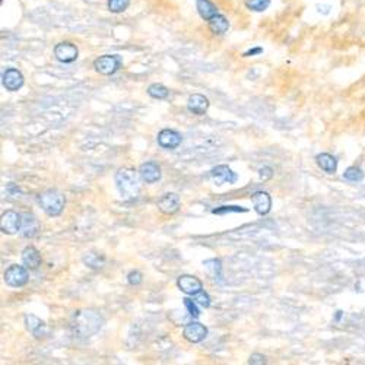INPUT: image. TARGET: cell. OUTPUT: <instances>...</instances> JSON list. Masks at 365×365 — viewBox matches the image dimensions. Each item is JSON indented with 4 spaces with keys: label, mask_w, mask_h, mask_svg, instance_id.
<instances>
[{
    "label": "cell",
    "mask_w": 365,
    "mask_h": 365,
    "mask_svg": "<svg viewBox=\"0 0 365 365\" xmlns=\"http://www.w3.org/2000/svg\"><path fill=\"white\" fill-rule=\"evenodd\" d=\"M102 326V319L95 311H78L73 316L72 330L79 334V337H89L98 332Z\"/></svg>",
    "instance_id": "1"
},
{
    "label": "cell",
    "mask_w": 365,
    "mask_h": 365,
    "mask_svg": "<svg viewBox=\"0 0 365 365\" xmlns=\"http://www.w3.org/2000/svg\"><path fill=\"white\" fill-rule=\"evenodd\" d=\"M116 186L123 199H136L140 192V181L137 172L129 166L120 168L116 174Z\"/></svg>",
    "instance_id": "2"
},
{
    "label": "cell",
    "mask_w": 365,
    "mask_h": 365,
    "mask_svg": "<svg viewBox=\"0 0 365 365\" xmlns=\"http://www.w3.org/2000/svg\"><path fill=\"white\" fill-rule=\"evenodd\" d=\"M38 203L48 216H59L65 209L66 199L57 190H47L38 196Z\"/></svg>",
    "instance_id": "3"
},
{
    "label": "cell",
    "mask_w": 365,
    "mask_h": 365,
    "mask_svg": "<svg viewBox=\"0 0 365 365\" xmlns=\"http://www.w3.org/2000/svg\"><path fill=\"white\" fill-rule=\"evenodd\" d=\"M122 66H123V59L119 54H104L95 59L94 62L95 70L100 75H105V76L114 75Z\"/></svg>",
    "instance_id": "4"
},
{
    "label": "cell",
    "mask_w": 365,
    "mask_h": 365,
    "mask_svg": "<svg viewBox=\"0 0 365 365\" xmlns=\"http://www.w3.org/2000/svg\"><path fill=\"white\" fill-rule=\"evenodd\" d=\"M28 270L27 267L19 265L9 266L4 272V282L12 288H21L28 282Z\"/></svg>",
    "instance_id": "5"
},
{
    "label": "cell",
    "mask_w": 365,
    "mask_h": 365,
    "mask_svg": "<svg viewBox=\"0 0 365 365\" xmlns=\"http://www.w3.org/2000/svg\"><path fill=\"white\" fill-rule=\"evenodd\" d=\"M54 56L62 63H73L78 59L79 51H78V47L73 42L62 41V42L56 44V47H54Z\"/></svg>",
    "instance_id": "6"
},
{
    "label": "cell",
    "mask_w": 365,
    "mask_h": 365,
    "mask_svg": "<svg viewBox=\"0 0 365 365\" xmlns=\"http://www.w3.org/2000/svg\"><path fill=\"white\" fill-rule=\"evenodd\" d=\"M209 177H210L212 183L216 184V186H222L225 183L234 184L237 181V178H238V175L228 165H218L212 168Z\"/></svg>",
    "instance_id": "7"
},
{
    "label": "cell",
    "mask_w": 365,
    "mask_h": 365,
    "mask_svg": "<svg viewBox=\"0 0 365 365\" xmlns=\"http://www.w3.org/2000/svg\"><path fill=\"white\" fill-rule=\"evenodd\" d=\"M21 225H22V215L13 212V210H7L1 215L0 219V230L4 234H15L21 231Z\"/></svg>",
    "instance_id": "8"
},
{
    "label": "cell",
    "mask_w": 365,
    "mask_h": 365,
    "mask_svg": "<svg viewBox=\"0 0 365 365\" xmlns=\"http://www.w3.org/2000/svg\"><path fill=\"white\" fill-rule=\"evenodd\" d=\"M1 83H3V86L7 91L15 92V91H18V89L22 88V85H24V75L18 69L9 67L1 75Z\"/></svg>",
    "instance_id": "9"
},
{
    "label": "cell",
    "mask_w": 365,
    "mask_h": 365,
    "mask_svg": "<svg viewBox=\"0 0 365 365\" xmlns=\"http://www.w3.org/2000/svg\"><path fill=\"white\" fill-rule=\"evenodd\" d=\"M177 285H178V288L184 292V294H187V295H196L198 292H200L202 289H203V284H202V281L198 279L196 276H193V275H181L180 278H178V281H177Z\"/></svg>",
    "instance_id": "10"
},
{
    "label": "cell",
    "mask_w": 365,
    "mask_h": 365,
    "mask_svg": "<svg viewBox=\"0 0 365 365\" xmlns=\"http://www.w3.org/2000/svg\"><path fill=\"white\" fill-rule=\"evenodd\" d=\"M183 336L192 342V343H199L202 342L206 336H207V329L202 324V323H196V322H190L189 324H186Z\"/></svg>",
    "instance_id": "11"
},
{
    "label": "cell",
    "mask_w": 365,
    "mask_h": 365,
    "mask_svg": "<svg viewBox=\"0 0 365 365\" xmlns=\"http://www.w3.org/2000/svg\"><path fill=\"white\" fill-rule=\"evenodd\" d=\"M183 137L181 134L175 130H171V129H164L161 130L158 134V143L160 146L165 148V149H175L180 146Z\"/></svg>",
    "instance_id": "12"
},
{
    "label": "cell",
    "mask_w": 365,
    "mask_h": 365,
    "mask_svg": "<svg viewBox=\"0 0 365 365\" xmlns=\"http://www.w3.org/2000/svg\"><path fill=\"white\" fill-rule=\"evenodd\" d=\"M139 175L145 183H157L161 178V168L157 162H145L139 168Z\"/></svg>",
    "instance_id": "13"
},
{
    "label": "cell",
    "mask_w": 365,
    "mask_h": 365,
    "mask_svg": "<svg viewBox=\"0 0 365 365\" xmlns=\"http://www.w3.org/2000/svg\"><path fill=\"white\" fill-rule=\"evenodd\" d=\"M25 327L35 339H41L47 334V324L41 319H38L37 316H33V314L25 316Z\"/></svg>",
    "instance_id": "14"
},
{
    "label": "cell",
    "mask_w": 365,
    "mask_h": 365,
    "mask_svg": "<svg viewBox=\"0 0 365 365\" xmlns=\"http://www.w3.org/2000/svg\"><path fill=\"white\" fill-rule=\"evenodd\" d=\"M158 209L165 215H174L180 209V198L175 193H166L158 200Z\"/></svg>",
    "instance_id": "15"
},
{
    "label": "cell",
    "mask_w": 365,
    "mask_h": 365,
    "mask_svg": "<svg viewBox=\"0 0 365 365\" xmlns=\"http://www.w3.org/2000/svg\"><path fill=\"white\" fill-rule=\"evenodd\" d=\"M251 202L259 215H267L272 207V199L266 192H256L251 195Z\"/></svg>",
    "instance_id": "16"
},
{
    "label": "cell",
    "mask_w": 365,
    "mask_h": 365,
    "mask_svg": "<svg viewBox=\"0 0 365 365\" xmlns=\"http://www.w3.org/2000/svg\"><path fill=\"white\" fill-rule=\"evenodd\" d=\"M209 108V100L204 95L193 94L187 101V110L196 116H203Z\"/></svg>",
    "instance_id": "17"
},
{
    "label": "cell",
    "mask_w": 365,
    "mask_h": 365,
    "mask_svg": "<svg viewBox=\"0 0 365 365\" xmlns=\"http://www.w3.org/2000/svg\"><path fill=\"white\" fill-rule=\"evenodd\" d=\"M40 230V222L38 219L31 213H24L22 215V225H21V234L25 238H33L37 235Z\"/></svg>",
    "instance_id": "18"
},
{
    "label": "cell",
    "mask_w": 365,
    "mask_h": 365,
    "mask_svg": "<svg viewBox=\"0 0 365 365\" xmlns=\"http://www.w3.org/2000/svg\"><path fill=\"white\" fill-rule=\"evenodd\" d=\"M22 263L25 265L27 269L35 270L38 266L41 265V254H40V251L35 247H33V245L25 247L24 251H22Z\"/></svg>",
    "instance_id": "19"
},
{
    "label": "cell",
    "mask_w": 365,
    "mask_h": 365,
    "mask_svg": "<svg viewBox=\"0 0 365 365\" xmlns=\"http://www.w3.org/2000/svg\"><path fill=\"white\" fill-rule=\"evenodd\" d=\"M207 27H209V31L212 34H215V35H224V34L230 30V21L224 15L218 13L210 21H207Z\"/></svg>",
    "instance_id": "20"
},
{
    "label": "cell",
    "mask_w": 365,
    "mask_h": 365,
    "mask_svg": "<svg viewBox=\"0 0 365 365\" xmlns=\"http://www.w3.org/2000/svg\"><path fill=\"white\" fill-rule=\"evenodd\" d=\"M196 9L200 18L204 21H210L215 15H218V7L212 0H196Z\"/></svg>",
    "instance_id": "21"
},
{
    "label": "cell",
    "mask_w": 365,
    "mask_h": 365,
    "mask_svg": "<svg viewBox=\"0 0 365 365\" xmlns=\"http://www.w3.org/2000/svg\"><path fill=\"white\" fill-rule=\"evenodd\" d=\"M316 162L327 174H334L337 169V160L330 154H319L316 157Z\"/></svg>",
    "instance_id": "22"
},
{
    "label": "cell",
    "mask_w": 365,
    "mask_h": 365,
    "mask_svg": "<svg viewBox=\"0 0 365 365\" xmlns=\"http://www.w3.org/2000/svg\"><path fill=\"white\" fill-rule=\"evenodd\" d=\"M203 266L206 267L207 273L212 276L213 281L216 282H222V262L219 259H210V260H204Z\"/></svg>",
    "instance_id": "23"
},
{
    "label": "cell",
    "mask_w": 365,
    "mask_h": 365,
    "mask_svg": "<svg viewBox=\"0 0 365 365\" xmlns=\"http://www.w3.org/2000/svg\"><path fill=\"white\" fill-rule=\"evenodd\" d=\"M148 94H149V97H152L155 100H165L168 94H169V91H168V88H165L161 83H152L148 88Z\"/></svg>",
    "instance_id": "24"
},
{
    "label": "cell",
    "mask_w": 365,
    "mask_h": 365,
    "mask_svg": "<svg viewBox=\"0 0 365 365\" xmlns=\"http://www.w3.org/2000/svg\"><path fill=\"white\" fill-rule=\"evenodd\" d=\"M343 178L352 183H360L364 180V172L361 168L358 166H349L345 172H343Z\"/></svg>",
    "instance_id": "25"
},
{
    "label": "cell",
    "mask_w": 365,
    "mask_h": 365,
    "mask_svg": "<svg viewBox=\"0 0 365 365\" xmlns=\"http://www.w3.org/2000/svg\"><path fill=\"white\" fill-rule=\"evenodd\" d=\"M130 6V0H107V7L111 13H123Z\"/></svg>",
    "instance_id": "26"
},
{
    "label": "cell",
    "mask_w": 365,
    "mask_h": 365,
    "mask_svg": "<svg viewBox=\"0 0 365 365\" xmlns=\"http://www.w3.org/2000/svg\"><path fill=\"white\" fill-rule=\"evenodd\" d=\"M270 6V0H245V7L253 12H265Z\"/></svg>",
    "instance_id": "27"
},
{
    "label": "cell",
    "mask_w": 365,
    "mask_h": 365,
    "mask_svg": "<svg viewBox=\"0 0 365 365\" xmlns=\"http://www.w3.org/2000/svg\"><path fill=\"white\" fill-rule=\"evenodd\" d=\"M183 304H184V307H186L189 316H192V319H198V317H200V310L198 308V304H196L195 299L184 298L183 299Z\"/></svg>",
    "instance_id": "28"
},
{
    "label": "cell",
    "mask_w": 365,
    "mask_h": 365,
    "mask_svg": "<svg viewBox=\"0 0 365 365\" xmlns=\"http://www.w3.org/2000/svg\"><path fill=\"white\" fill-rule=\"evenodd\" d=\"M212 212L216 215H224V213H231V212H247V209L241 206H221L218 209H213Z\"/></svg>",
    "instance_id": "29"
},
{
    "label": "cell",
    "mask_w": 365,
    "mask_h": 365,
    "mask_svg": "<svg viewBox=\"0 0 365 365\" xmlns=\"http://www.w3.org/2000/svg\"><path fill=\"white\" fill-rule=\"evenodd\" d=\"M193 299L196 301V304L200 305V307H203V308H207L209 305H210V298H209V295L202 289L200 292H198L196 295H193Z\"/></svg>",
    "instance_id": "30"
},
{
    "label": "cell",
    "mask_w": 365,
    "mask_h": 365,
    "mask_svg": "<svg viewBox=\"0 0 365 365\" xmlns=\"http://www.w3.org/2000/svg\"><path fill=\"white\" fill-rule=\"evenodd\" d=\"M83 262L86 263V265L89 266V267H94V269H98V267H101V265H102V262L104 260H101L100 262V257L98 256H95V254H92V253H89L85 259H83Z\"/></svg>",
    "instance_id": "31"
},
{
    "label": "cell",
    "mask_w": 365,
    "mask_h": 365,
    "mask_svg": "<svg viewBox=\"0 0 365 365\" xmlns=\"http://www.w3.org/2000/svg\"><path fill=\"white\" fill-rule=\"evenodd\" d=\"M127 281L130 285H140L142 284V273L137 270H132L127 276Z\"/></svg>",
    "instance_id": "32"
},
{
    "label": "cell",
    "mask_w": 365,
    "mask_h": 365,
    "mask_svg": "<svg viewBox=\"0 0 365 365\" xmlns=\"http://www.w3.org/2000/svg\"><path fill=\"white\" fill-rule=\"evenodd\" d=\"M248 364H251V365H256V364L263 365V364H266L265 357H263V355H259V354H254V355H251V357H250V361H248Z\"/></svg>",
    "instance_id": "33"
},
{
    "label": "cell",
    "mask_w": 365,
    "mask_h": 365,
    "mask_svg": "<svg viewBox=\"0 0 365 365\" xmlns=\"http://www.w3.org/2000/svg\"><path fill=\"white\" fill-rule=\"evenodd\" d=\"M316 9H317V12H319V13H322V15H329V13H330L332 6H330V4H324V3H323V4H320V3H319V4L316 6Z\"/></svg>",
    "instance_id": "34"
},
{
    "label": "cell",
    "mask_w": 365,
    "mask_h": 365,
    "mask_svg": "<svg viewBox=\"0 0 365 365\" xmlns=\"http://www.w3.org/2000/svg\"><path fill=\"white\" fill-rule=\"evenodd\" d=\"M262 51H263V48H262V47H256V48H251V50L245 51L243 56H244V57H251V56H254V54H260Z\"/></svg>",
    "instance_id": "35"
}]
</instances>
